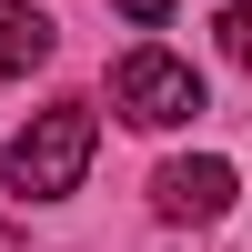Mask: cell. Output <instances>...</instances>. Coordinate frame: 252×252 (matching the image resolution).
I'll return each mask as SVG.
<instances>
[{
  "label": "cell",
  "instance_id": "cell-2",
  "mask_svg": "<svg viewBox=\"0 0 252 252\" xmlns=\"http://www.w3.org/2000/svg\"><path fill=\"white\" fill-rule=\"evenodd\" d=\"M111 101H121V121H141V131H172V121L202 111V81H192V61H172V51H131L111 71Z\"/></svg>",
  "mask_w": 252,
  "mask_h": 252
},
{
  "label": "cell",
  "instance_id": "cell-4",
  "mask_svg": "<svg viewBox=\"0 0 252 252\" xmlns=\"http://www.w3.org/2000/svg\"><path fill=\"white\" fill-rule=\"evenodd\" d=\"M40 61H51V20H40L31 0H0V81L40 71Z\"/></svg>",
  "mask_w": 252,
  "mask_h": 252
},
{
  "label": "cell",
  "instance_id": "cell-1",
  "mask_svg": "<svg viewBox=\"0 0 252 252\" xmlns=\"http://www.w3.org/2000/svg\"><path fill=\"white\" fill-rule=\"evenodd\" d=\"M81 172H91V101L31 111V131L10 141V192H20V202H61Z\"/></svg>",
  "mask_w": 252,
  "mask_h": 252
},
{
  "label": "cell",
  "instance_id": "cell-5",
  "mask_svg": "<svg viewBox=\"0 0 252 252\" xmlns=\"http://www.w3.org/2000/svg\"><path fill=\"white\" fill-rule=\"evenodd\" d=\"M222 51L252 71V0H222Z\"/></svg>",
  "mask_w": 252,
  "mask_h": 252
},
{
  "label": "cell",
  "instance_id": "cell-3",
  "mask_svg": "<svg viewBox=\"0 0 252 252\" xmlns=\"http://www.w3.org/2000/svg\"><path fill=\"white\" fill-rule=\"evenodd\" d=\"M152 202L172 222H222V212H232V172H222V161H161Z\"/></svg>",
  "mask_w": 252,
  "mask_h": 252
},
{
  "label": "cell",
  "instance_id": "cell-6",
  "mask_svg": "<svg viewBox=\"0 0 252 252\" xmlns=\"http://www.w3.org/2000/svg\"><path fill=\"white\" fill-rule=\"evenodd\" d=\"M121 20H172V0H121Z\"/></svg>",
  "mask_w": 252,
  "mask_h": 252
}]
</instances>
